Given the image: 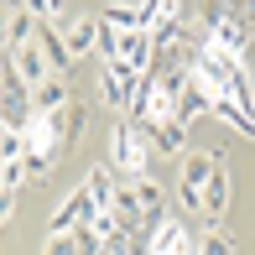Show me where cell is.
<instances>
[{"instance_id": "25", "label": "cell", "mask_w": 255, "mask_h": 255, "mask_svg": "<svg viewBox=\"0 0 255 255\" xmlns=\"http://www.w3.org/2000/svg\"><path fill=\"white\" fill-rule=\"evenodd\" d=\"M99 255H125V250H110V245H104V250H99ZM130 255H135V250H130Z\"/></svg>"}, {"instance_id": "21", "label": "cell", "mask_w": 255, "mask_h": 255, "mask_svg": "<svg viewBox=\"0 0 255 255\" xmlns=\"http://www.w3.org/2000/svg\"><path fill=\"white\" fill-rule=\"evenodd\" d=\"M21 5H26L37 21H57L63 16V0H21Z\"/></svg>"}, {"instance_id": "14", "label": "cell", "mask_w": 255, "mask_h": 255, "mask_svg": "<svg viewBox=\"0 0 255 255\" xmlns=\"http://www.w3.org/2000/svg\"><path fill=\"white\" fill-rule=\"evenodd\" d=\"M208 37H214L219 47H229L235 57H245V47H250V31L240 26V21H224V26H214V31H208Z\"/></svg>"}, {"instance_id": "19", "label": "cell", "mask_w": 255, "mask_h": 255, "mask_svg": "<svg viewBox=\"0 0 255 255\" xmlns=\"http://www.w3.org/2000/svg\"><path fill=\"white\" fill-rule=\"evenodd\" d=\"M21 156H26V130L5 125V130H0V161H21Z\"/></svg>"}, {"instance_id": "16", "label": "cell", "mask_w": 255, "mask_h": 255, "mask_svg": "<svg viewBox=\"0 0 255 255\" xmlns=\"http://www.w3.org/2000/svg\"><path fill=\"white\" fill-rule=\"evenodd\" d=\"M89 198H94V208H110V198H115V172H104V167H94L89 172Z\"/></svg>"}, {"instance_id": "1", "label": "cell", "mask_w": 255, "mask_h": 255, "mask_svg": "<svg viewBox=\"0 0 255 255\" xmlns=\"http://www.w3.org/2000/svg\"><path fill=\"white\" fill-rule=\"evenodd\" d=\"M146 156H151V135H146V125H130V120H120L115 125V135H110V167H115V177H146Z\"/></svg>"}, {"instance_id": "13", "label": "cell", "mask_w": 255, "mask_h": 255, "mask_svg": "<svg viewBox=\"0 0 255 255\" xmlns=\"http://www.w3.org/2000/svg\"><path fill=\"white\" fill-rule=\"evenodd\" d=\"M31 37H37V16H31L26 5H16V10H10V26H5V42H0V47H26Z\"/></svg>"}, {"instance_id": "8", "label": "cell", "mask_w": 255, "mask_h": 255, "mask_svg": "<svg viewBox=\"0 0 255 255\" xmlns=\"http://www.w3.org/2000/svg\"><path fill=\"white\" fill-rule=\"evenodd\" d=\"M146 255H198L188 240V229L177 224V219H167L161 229H151V245H146Z\"/></svg>"}, {"instance_id": "15", "label": "cell", "mask_w": 255, "mask_h": 255, "mask_svg": "<svg viewBox=\"0 0 255 255\" xmlns=\"http://www.w3.org/2000/svg\"><path fill=\"white\" fill-rule=\"evenodd\" d=\"M135 10H141V31H151L161 16H177L182 21V0H141Z\"/></svg>"}, {"instance_id": "9", "label": "cell", "mask_w": 255, "mask_h": 255, "mask_svg": "<svg viewBox=\"0 0 255 255\" xmlns=\"http://www.w3.org/2000/svg\"><path fill=\"white\" fill-rule=\"evenodd\" d=\"M151 31H141V26H135V31H120V52H115V57H120V63H130L135 68V73H146V68H151Z\"/></svg>"}, {"instance_id": "24", "label": "cell", "mask_w": 255, "mask_h": 255, "mask_svg": "<svg viewBox=\"0 0 255 255\" xmlns=\"http://www.w3.org/2000/svg\"><path fill=\"white\" fill-rule=\"evenodd\" d=\"M10 10H16V0H0V42H5V26H10Z\"/></svg>"}, {"instance_id": "20", "label": "cell", "mask_w": 255, "mask_h": 255, "mask_svg": "<svg viewBox=\"0 0 255 255\" xmlns=\"http://www.w3.org/2000/svg\"><path fill=\"white\" fill-rule=\"evenodd\" d=\"M89 229H94L99 240H115V235H125V229H120V219H115V208H94V214H89Z\"/></svg>"}, {"instance_id": "2", "label": "cell", "mask_w": 255, "mask_h": 255, "mask_svg": "<svg viewBox=\"0 0 255 255\" xmlns=\"http://www.w3.org/2000/svg\"><path fill=\"white\" fill-rule=\"evenodd\" d=\"M0 115H5V125H16V130H26L31 115H37V104H31V84L16 73L10 52H5V73H0Z\"/></svg>"}, {"instance_id": "12", "label": "cell", "mask_w": 255, "mask_h": 255, "mask_svg": "<svg viewBox=\"0 0 255 255\" xmlns=\"http://www.w3.org/2000/svg\"><path fill=\"white\" fill-rule=\"evenodd\" d=\"M63 37H68V52H73V57L94 52V47H99V16H78L73 26L63 31Z\"/></svg>"}, {"instance_id": "6", "label": "cell", "mask_w": 255, "mask_h": 255, "mask_svg": "<svg viewBox=\"0 0 255 255\" xmlns=\"http://www.w3.org/2000/svg\"><path fill=\"white\" fill-rule=\"evenodd\" d=\"M224 208H229V172H224V161H219V167L208 172V182H203V208L198 214L208 224H224Z\"/></svg>"}, {"instance_id": "7", "label": "cell", "mask_w": 255, "mask_h": 255, "mask_svg": "<svg viewBox=\"0 0 255 255\" xmlns=\"http://www.w3.org/2000/svg\"><path fill=\"white\" fill-rule=\"evenodd\" d=\"M146 135H151V146H161V151H188V125L177 115H151Z\"/></svg>"}, {"instance_id": "22", "label": "cell", "mask_w": 255, "mask_h": 255, "mask_svg": "<svg viewBox=\"0 0 255 255\" xmlns=\"http://www.w3.org/2000/svg\"><path fill=\"white\" fill-rule=\"evenodd\" d=\"M235 21L245 31H255V0H235Z\"/></svg>"}, {"instance_id": "4", "label": "cell", "mask_w": 255, "mask_h": 255, "mask_svg": "<svg viewBox=\"0 0 255 255\" xmlns=\"http://www.w3.org/2000/svg\"><path fill=\"white\" fill-rule=\"evenodd\" d=\"M89 214H94V198H89V188H78V193H68L63 208L47 219V235H68V229H78V224H89Z\"/></svg>"}, {"instance_id": "5", "label": "cell", "mask_w": 255, "mask_h": 255, "mask_svg": "<svg viewBox=\"0 0 255 255\" xmlns=\"http://www.w3.org/2000/svg\"><path fill=\"white\" fill-rule=\"evenodd\" d=\"M42 47V57H47V68L52 73H68V68H73V52H68V37L63 31L52 26V21H37V37H31Z\"/></svg>"}, {"instance_id": "3", "label": "cell", "mask_w": 255, "mask_h": 255, "mask_svg": "<svg viewBox=\"0 0 255 255\" xmlns=\"http://www.w3.org/2000/svg\"><path fill=\"white\" fill-rule=\"evenodd\" d=\"M214 167H219L214 151H188V156H182V182H177L182 208H203V182H208Z\"/></svg>"}, {"instance_id": "17", "label": "cell", "mask_w": 255, "mask_h": 255, "mask_svg": "<svg viewBox=\"0 0 255 255\" xmlns=\"http://www.w3.org/2000/svg\"><path fill=\"white\" fill-rule=\"evenodd\" d=\"M198 255H235V235L224 224H208V235L198 240Z\"/></svg>"}, {"instance_id": "10", "label": "cell", "mask_w": 255, "mask_h": 255, "mask_svg": "<svg viewBox=\"0 0 255 255\" xmlns=\"http://www.w3.org/2000/svg\"><path fill=\"white\" fill-rule=\"evenodd\" d=\"M68 99H73V89H68V73H47L42 84H31V104H37L42 115H47V110H63Z\"/></svg>"}, {"instance_id": "23", "label": "cell", "mask_w": 255, "mask_h": 255, "mask_svg": "<svg viewBox=\"0 0 255 255\" xmlns=\"http://www.w3.org/2000/svg\"><path fill=\"white\" fill-rule=\"evenodd\" d=\"M10 214H16V193H10V188H0V224H5Z\"/></svg>"}, {"instance_id": "26", "label": "cell", "mask_w": 255, "mask_h": 255, "mask_svg": "<svg viewBox=\"0 0 255 255\" xmlns=\"http://www.w3.org/2000/svg\"><path fill=\"white\" fill-rule=\"evenodd\" d=\"M0 188H10V182H5V161H0Z\"/></svg>"}, {"instance_id": "18", "label": "cell", "mask_w": 255, "mask_h": 255, "mask_svg": "<svg viewBox=\"0 0 255 255\" xmlns=\"http://www.w3.org/2000/svg\"><path fill=\"white\" fill-rule=\"evenodd\" d=\"M99 21L115 26V31H135V26H141V10H135V5H104Z\"/></svg>"}, {"instance_id": "11", "label": "cell", "mask_w": 255, "mask_h": 255, "mask_svg": "<svg viewBox=\"0 0 255 255\" xmlns=\"http://www.w3.org/2000/svg\"><path fill=\"white\" fill-rule=\"evenodd\" d=\"M5 52H10V63H16V73L26 78V84H42V78L52 73V68H47V57H42V47H37V42H26V47H5Z\"/></svg>"}]
</instances>
